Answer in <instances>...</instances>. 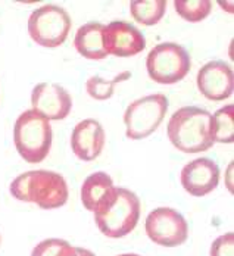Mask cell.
I'll return each instance as SVG.
<instances>
[{"label":"cell","mask_w":234,"mask_h":256,"mask_svg":"<svg viewBox=\"0 0 234 256\" xmlns=\"http://www.w3.org/2000/svg\"><path fill=\"white\" fill-rule=\"evenodd\" d=\"M10 194L26 204L52 210L68 202L70 188L62 174L49 170H32L20 174L9 186Z\"/></svg>","instance_id":"1"},{"label":"cell","mask_w":234,"mask_h":256,"mask_svg":"<svg viewBox=\"0 0 234 256\" xmlns=\"http://www.w3.org/2000/svg\"><path fill=\"white\" fill-rule=\"evenodd\" d=\"M142 204L138 196L126 187H112L98 205L94 222L99 231L109 238L128 236L138 224Z\"/></svg>","instance_id":"2"},{"label":"cell","mask_w":234,"mask_h":256,"mask_svg":"<svg viewBox=\"0 0 234 256\" xmlns=\"http://www.w3.org/2000/svg\"><path fill=\"white\" fill-rule=\"evenodd\" d=\"M166 136L171 144L182 154L206 152L214 146L210 112L199 106H182L171 115Z\"/></svg>","instance_id":"3"},{"label":"cell","mask_w":234,"mask_h":256,"mask_svg":"<svg viewBox=\"0 0 234 256\" xmlns=\"http://www.w3.org/2000/svg\"><path fill=\"white\" fill-rule=\"evenodd\" d=\"M50 121L32 109L24 110L14 126V144L18 154L28 164L43 162L52 149Z\"/></svg>","instance_id":"4"},{"label":"cell","mask_w":234,"mask_h":256,"mask_svg":"<svg viewBox=\"0 0 234 256\" xmlns=\"http://www.w3.org/2000/svg\"><path fill=\"white\" fill-rule=\"evenodd\" d=\"M72 26V20L68 10L58 4H43L31 12L28 16L26 30L31 40L46 49L62 46Z\"/></svg>","instance_id":"5"},{"label":"cell","mask_w":234,"mask_h":256,"mask_svg":"<svg viewBox=\"0 0 234 256\" xmlns=\"http://www.w3.org/2000/svg\"><path fill=\"white\" fill-rule=\"evenodd\" d=\"M192 68V58L186 48L174 42L156 44L148 53L146 71L152 81L162 86H172L187 77Z\"/></svg>","instance_id":"6"},{"label":"cell","mask_w":234,"mask_h":256,"mask_svg":"<svg viewBox=\"0 0 234 256\" xmlns=\"http://www.w3.org/2000/svg\"><path fill=\"white\" fill-rule=\"evenodd\" d=\"M168 106V98L162 93L148 94L131 102L122 118L127 138L143 140L152 136L165 120Z\"/></svg>","instance_id":"7"},{"label":"cell","mask_w":234,"mask_h":256,"mask_svg":"<svg viewBox=\"0 0 234 256\" xmlns=\"http://www.w3.org/2000/svg\"><path fill=\"white\" fill-rule=\"evenodd\" d=\"M148 237L162 248L182 246L188 238V224L182 214L172 208H156L144 222Z\"/></svg>","instance_id":"8"},{"label":"cell","mask_w":234,"mask_h":256,"mask_svg":"<svg viewBox=\"0 0 234 256\" xmlns=\"http://www.w3.org/2000/svg\"><path fill=\"white\" fill-rule=\"evenodd\" d=\"M72 98L70 92L58 82L43 81L32 87L31 109L48 121H62L72 110Z\"/></svg>","instance_id":"9"},{"label":"cell","mask_w":234,"mask_h":256,"mask_svg":"<svg viewBox=\"0 0 234 256\" xmlns=\"http://www.w3.org/2000/svg\"><path fill=\"white\" fill-rule=\"evenodd\" d=\"M196 86L200 94L208 100L224 102L233 94V68L226 60H209L198 71Z\"/></svg>","instance_id":"10"},{"label":"cell","mask_w":234,"mask_h":256,"mask_svg":"<svg viewBox=\"0 0 234 256\" xmlns=\"http://www.w3.org/2000/svg\"><path fill=\"white\" fill-rule=\"evenodd\" d=\"M104 46L108 56L131 58L146 49V37L137 26L116 20L104 26Z\"/></svg>","instance_id":"11"},{"label":"cell","mask_w":234,"mask_h":256,"mask_svg":"<svg viewBox=\"0 0 234 256\" xmlns=\"http://www.w3.org/2000/svg\"><path fill=\"white\" fill-rule=\"evenodd\" d=\"M220 176V166L215 160L198 158L182 166L180 182L190 196L204 198L218 187Z\"/></svg>","instance_id":"12"},{"label":"cell","mask_w":234,"mask_h":256,"mask_svg":"<svg viewBox=\"0 0 234 256\" xmlns=\"http://www.w3.org/2000/svg\"><path fill=\"white\" fill-rule=\"evenodd\" d=\"M71 149L80 160L90 162L98 159L106 144L104 126L94 118L80 121L71 132Z\"/></svg>","instance_id":"13"},{"label":"cell","mask_w":234,"mask_h":256,"mask_svg":"<svg viewBox=\"0 0 234 256\" xmlns=\"http://www.w3.org/2000/svg\"><path fill=\"white\" fill-rule=\"evenodd\" d=\"M102 22L90 21L80 26L74 37V48L80 56L88 60H104L108 56L104 46Z\"/></svg>","instance_id":"14"},{"label":"cell","mask_w":234,"mask_h":256,"mask_svg":"<svg viewBox=\"0 0 234 256\" xmlns=\"http://www.w3.org/2000/svg\"><path fill=\"white\" fill-rule=\"evenodd\" d=\"M112 187H114V180L109 174H106L104 171L90 174L84 180L81 190H80L81 204L87 210L94 212L98 205L102 202V199Z\"/></svg>","instance_id":"15"},{"label":"cell","mask_w":234,"mask_h":256,"mask_svg":"<svg viewBox=\"0 0 234 256\" xmlns=\"http://www.w3.org/2000/svg\"><path fill=\"white\" fill-rule=\"evenodd\" d=\"M210 137L214 144H232L234 142V106L232 103L210 114Z\"/></svg>","instance_id":"16"},{"label":"cell","mask_w":234,"mask_h":256,"mask_svg":"<svg viewBox=\"0 0 234 256\" xmlns=\"http://www.w3.org/2000/svg\"><path fill=\"white\" fill-rule=\"evenodd\" d=\"M165 12H166L165 0H132L130 2L131 16L140 26H154L159 24Z\"/></svg>","instance_id":"17"},{"label":"cell","mask_w":234,"mask_h":256,"mask_svg":"<svg viewBox=\"0 0 234 256\" xmlns=\"http://www.w3.org/2000/svg\"><path fill=\"white\" fill-rule=\"evenodd\" d=\"M130 78V71H124V72L115 76L112 80H106V78L99 77V76H92L86 81V92L92 99L99 100V102H104V100H109L114 96L116 84L124 82V81H127Z\"/></svg>","instance_id":"18"},{"label":"cell","mask_w":234,"mask_h":256,"mask_svg":"<svg viewBox=\"0 0 234 256\" xmlns=\"http://www.w3.org/2000/svg\"><path fill=\"white\" fill-rule=\"evenodd\" d=\"M174 9L177 15L192 24L202 22L212 12L210 0H174Z\"/></svg>","instance_id":"19"},{"label":"cell","mask_w":234,"mask_h":256,"mask_svg":"<svg viewBox=\"0 0 234 256\" xmlns=\"http://www.w3.org/2000/svg\"><path fill=\"white\" fill-rule=\"evenodd\" d=\"M31 256H77V246L62 238H46L34 246Z\"/></svg>","instance_id":"20"},{"label":"cell","mask_w":234,"mask_h":256,"mask_svg":"<svg viewBox=\"0 0 234 256\" xmlns=\"http://www.w3.org/2000/svg\"><path fill=\"white\" fill-rule=\"evenodd\" d=\"M209 256H234V234L232 231L216 237L212 242Z\"/></svg>","instance_id":"21"},{"label":"cell","mask_w":234,"mask_h":256,"mask_svg":"<svg viewBox=\"0 0 234 256\" xmlns=\"http://www.w3.org/2000/svg\"><path fill=\"white\" fill-rule=\"evenodd\" d=\"M233 162H230L227 166V172H226V186L232 194H233Z\"/></svg>","instance_id":"22"},{"label":"cell","mask_w":234,"mask_h":256,"mask_svg":"<svg viewBox=\"0 0 234 256\" xmlns=\"http://www.w3.org/2000/svg\"><path fill=\"white\" fill-rule=\"evenodd\" d=\"M77 256H96L92 250L84 249V248H77Z\"/></svg>","instance_id":"23"},{"label":"cell","mask_w":234,"mask_h":256,"mask_svg":"<svg viewBox=\"0 0 234 256\" xmlns=\"http://www.w3.org/2000/svg\"><path fill=\"white\" fill-rule=\"evenodd\" d=\"M118 256H140V255H137V254H122V255H118Z\"/></svg>","instance_id":"24"},{"label":"cell","mask_w":234,"mask_h":256,"mask_svg":"<svg viewBox=\"0 0 234 256\" xmlns=\"http://www.w3.org/2000/svg\"><path fill=\"white\" fill-rule=\"evenodd\" d=\"M0 246H2V234H0Z\"/></svg>","instance_id":"25"}]
</instances>
